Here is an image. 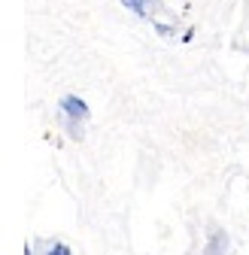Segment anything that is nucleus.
<instances>
[{"label": "nucleus", "mask_w": 249, "mask_h": 255, "mask_svg": "<svg viewBox=\"0 0 249 255\" xmlns=\"http://www.w3.org/2000/svg\"><path fill=\"white\" fill-rule=\"evenodd\" d=\"M46 255H70V246H64V243H52Z\"/></svg>", "instance_id": "7ed1b4c3"}, {"label": "nucleus", "mask_w": 249, "mask_h": 255, "mask_svg": "<svg viewBox=\"0 0 249 255\" xmlns=\"http://www.w3.org/2000/svg\"><path fill=\"white\" fill-rule=\"evenodd\" d=\"M61 113L67 116L73 137H79V134H82V122L88 119V107H85V101H79V98H73V94H70V98L61 101Z\"/></svg>", "instance_id": "f257e3e1"}, {"label": "nucleus", "mask_w": 249, "mask_h": 255, "mask_svg": "<svg viewBox=\"0 0 249 255\" xmlns=\"http://www.w3.org/2000/svg\"><path fill=\"white\" fill-rule=\"evenodd\" d=\"M128 9H134L140 18H152L155 15V9L161 6V0H122Z\"/></svg>", "instance_id": "f03ea898"}]
</instances>
